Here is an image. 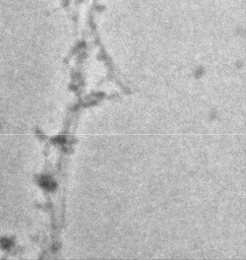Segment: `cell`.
I'll return each instance as SVG.
<instances>
[{"label":"cell","mask_w":246,"mask_h":260,"mask_svg":"<svg viewBox=\"0 0 246 260\" xmlns=\"http://www.w3.org/2000/svg\"><path fill=\"white\" fill-rule=\"evenodd\" d=\"M41 184H42V186L46 189H53V188H55V186H56L54 182L52 180H50V179H43Z\"/></svg>","instance_id":"cell-1"}]
</instances>
